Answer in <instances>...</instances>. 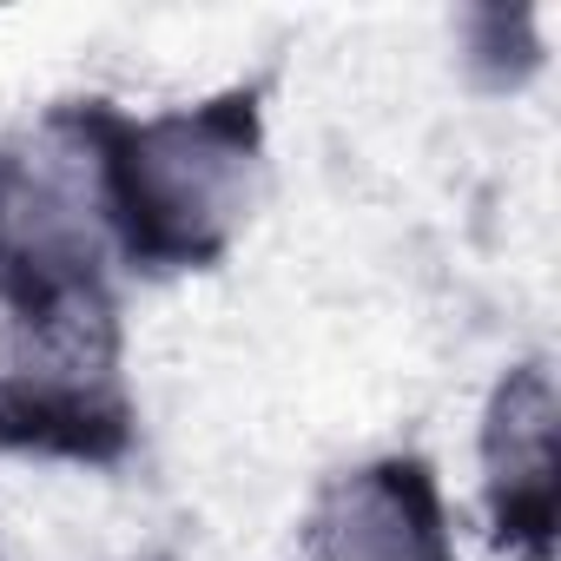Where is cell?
<instances>
[{
    "label": "cell",
    "instance_id": "obj_1",
    "mask_svg": "<svg viewBox=\"0 0 561 561\" xmlns=\"http://www.w3.org/2000/svg\"><path fill=\"white\" fill-rule=\"evenodd\" d=\"M257 179V119L251 100H211L198 113H165L146 126L100 119V185L119 244L146 264L211 257Z\"/></svg>",
    "mask_w": 561,
    "mask_h": 561
},
{
    "label": "cell",
    "instance_id": "obj_2",
    "mask_svg": "<svg viewBox=\"0 0 561 561\" xmlns=\"http://www.w3.org/2000/svg\"><path fill=\"white\" fill-rule=\"evenodd\" d=\"M311 561H456L436 482L416 462L344 476L311 522Z\"/></svg>",
    "mask_w": 561,
    "mask_h": 561
},
{
    "label": "cell",
    "instance_id": "obj_3",
    "mask_svg": "<svg viewBox=\"0 0 561 561\" xmlns=\"http://www.w3.org/2000/svg\"><path fill=\"white\" fill-rule=\"evenodd\" d=\"M489 502L495 528L522 554H548L554 541V383L541 364L515 370L489 410Z\"/></svg>",
    "mask_w": 561,
    "mask_h": 561
}]
</instances>
